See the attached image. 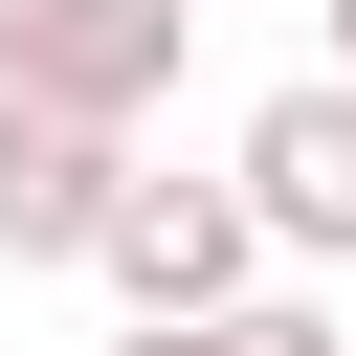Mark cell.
Instances as JSON below:
<instances>
[{"label": "cell", "instance_id": "cell-2", "mask_svg": "<svg viewBox=\"0 0 356 356\" xmlns=\"http://www.w3.org/2000/svg\"><path fill=\"white\" fill-rule=\"evenodd\" d=\"M89 267H111V312L156 334V312H245V289H267V222H245V178H156V156H134Z\"/></svg>", "mask_w": 356, "mask_h": 356}, {"label": "cell", "instance_id": "cell-5", "mask_svg": "<svg viewBox=\"0 0 356 356\" xmlns=\"http://www.w3.org/2000/svg\"><path fill=\"white\" fill-rule=\"evenodd\" d=\"M111 356H356L312 289H245V312H156V334H111Z\"/></svg>", "mask_w": 356, "mask_h": 356}, {"label": "cell", "instance_id": "cell-4", "mask_svg": "<svg viewBox=\"0 0 356 356\" xmlns=\"http://www.w3.org/2000/svg\"><path fill=\"white\" fill-rule=\"evenodd\" d=\"M111 178H134V134L0 111V267H89V245H111Z\"/></svg>", "mask_w": 356, "mask_h": 356}, {"label": "cell", "instance_id": "cell-1", "mask_svg": "<svg viewBox=\"0 0 356 356\" xmlns=\"http://www.w3.org/2000/svg\"><path fill=\"white\" fill-rule=\"evenodd\" d=\"M178 44H200V0H0V111L134 134V111L178 89Z\"/></svg>", "mask_w": 356, "mask_h": 356}, {"label": "cell", "instance_id": "cell-3", "mask_svg": "<svg viewBox=\"0 0 356 356\" xmlns=\"http://www.w3.org/2000/svg\"><path fill=\"white\" fill-rule=\"evenodd\" d=\"M245 222H267V267H356V89L334 67H289L267 111H245Z\"/></svg>", "mask_w": 356, "mask_h": 356}, {"label": "cell", "instance_id": "cell-6", "mask_svg": "<svg viewBox=\"0 0 356 356\" xmlns=\"http://www.w3.org/2000/svg\"><path fill=\"white\" fill-rule=\"evenodd\" d=\"M312 67H334V89H356V0H334V44H312Z\"/></svg>", "mask_w": 356, "mask_h": 356}]
</instances>
